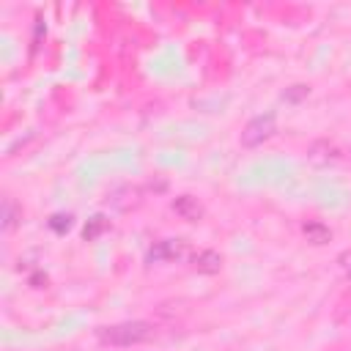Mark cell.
Instances as JSON below:
<instances>
[{"label":"cell","instance_id":"8fae6325","mask_svg":"<svg viewBox=\"0 0 351 351\" xmlns=\"http://www.w3.org/2000/svg\"><path fill=\"white\" fill-rule=\"evenodd\" d=\"M348 271H351V269H348Z\"/></svg>","mask_w":351,"mask_h":351},{"label":"cell","instance_id":"3957f363","mask_svg":"<svg viewBox=\"0 0 351 351\" xmlns=\"http://www.w3.org/2000/svg\"><path fill=\"white\" fill-rule=\"evenodd\" d=\"M184 255H186V244L181 239H167V241H159L148 252V261H176V258H184Z\"/></svg>","mask_w":351,"mask_h":351},{"label":"cell","instance_id":"30bf717a","mask_svg":"<svg viewBox=\"0 0 351 351\" xmlns=\"http://www.w3.org/2000/svg\"><path fill=\"white\" fill-rule=\"evenodd\" d=\"M307 93H310V88H307V85H293L291 90H285V96H282V99H285V101H302Z\"/></svg>","mask_w":351,"mask_h":351},{"label":"cell","instance_id":"6da1fadb","mask_svg":"<svg viewBox=\"0 0 351 351\" xmlns=\"http://www.w3.org/2000/svg\"><path fill=\"white\" fill-rule=\"evenodd\" d=\"M99 343L104 346H137V343H145L154 337V326L148 321H123V324H112V326H101L96 332Z\"/></svg>","mask_w":351,"mask_h":351},{"label":"cell","instance_id":"7a4b0ae2","mask_svg":"<svg viewBox=\"0 0 351 351\" xmlns=\"http://www.w3.org/2000/svg\"><path fill=\"white\" fill-rule=\"evenodd\" d=\"M274 132H277V118H274L271 112L258 115V118H252V121L244 126V132H241V145H244V148H255V145L266 143Z\"/></svg>","mask_w":351,"mask_h":351},{"label":"cell","instance_id":"9c48e42d","mask_svg":"<svg viewBox=\"0 0 351 351\" xmlns=\"http://www.w3.org/2000/svg\"><path fill=\"white\" fill-rule=\"evenodd\" d=\"M49 228H52L55 233H66V230L71 228V217H69V214H52V217H49Z\"/></svg>","mask_w":351,"mask_h":351},{"label":"cell","instance_id":"8992f818","mask_svg":"<svg viewBox=\"0 0 351 351\" xmlns=\"http://www.w3.org/2000/svg\"><path fill=\"white\" fill-rule=\"evenodd\" d=\"M302 230H304L307 241H313V244H326L332 239V230L326 225H321V222H304Z\"/></svg>","mask_w":351,"mask_h":351},{"label":"cell","instance_id":"52a82bcc","mask_svg":"<svg viewBox=\"0 0 351 351\" xmlns=\"http://www.w3.org/2000/svg\"><path fill=\"white\" fill-rule=\"evenodd\" d=\"M104 228H107V219H104L101 214H96V217L88 219V225H85V230H82V239H85V241H93Z\"/></svg>","mask_w":351,"mask_h":351},{"label":"cell","instance_id":"5b68a950","mask_svg":"<svg viewBox=\"0 0 351 351\" xmlns=\"http://www.w3.org/2000/svg\"><path fill=\"white\" fill-rule=\"evenodd\" d=\"M192 266H195L197 271H203V274H217V271L222 269V255L214 252V250H203V252H197V255L192 258Z\"/></svg>","mask_w":351,"mask_h":351},{"label":"cell","instance_id":"277c9868","mask_svg":"<svg viewBox=\"0 0 351 351\" xmlns=\"http://www.w3.org/2000/svg\"><path fill=\"white\" fill-rule=\"evenodd\" d=\"M173 208H176V214H178L181 219H186V222H197V219L203 217V206H200L197 197H192V195L176 197V200H173Z\"/></svg>","mask_w":351,"mask_h":351},{"label":"cell","instance_id":"ba28073f","mask_svg":"<svg viewBox=\"0 0 351 351\" xmlns=\"http://www.w3.org/2000/svg\"><path fill=\"white\" fill-rule=\"evenodd\" d=\"M16 225V206L11 197L3 200V230H11Z\"/></svg>","mask_w":351,"mask_h":351}]
</instances>
